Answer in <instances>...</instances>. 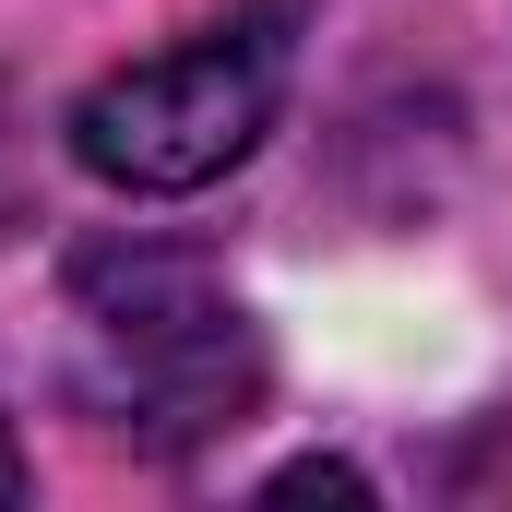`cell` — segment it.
I'll list each match as a JSON object with an SVG mask.
<instances>
[{
    "mask_svg": "<svg viewBox=\"0 0 512 512\" xmlns=\"http://www.w3.org/2000/svg\"><path fill=\"white\" fill-rule=\"evenodd\" d=\"M72 382L96 429L131 453H203L262 417V322L227 298V274L155 239H108L72 262Z\"/></svg>",
    "mask_w": 512,
    "mask_h": 512,
    "instance_id": "6da1fadb",
    "label": "cell"
},
{
    "mask_svg": "<svg viewBox=\"0 0 512 512\" xmlns=\"http://www.w3.org/2000/svg\"><path fill=\"white\" fill-rule=\"evenodd\" d=\"M274 108H286V24L239 12V24H203V36L108 72L72 108V155L108 191H203L274 131Z\"/></svg>",
    "mask_w": 512,
    "mask_h": 512,
    "instance_id": "7a4b0ae2",
    "label": "cell"
},
{
    "mask_svg": "<svg viewBox=\"0 0 512 512\" xmlns=\"http://www.w3.org/2000/svg\"><path fill=\"white\" fill-rule=\"evenodd\" d=\"M262 501H370V477H358V465H286Z\"/></svg>",
    "mask_w": 512,
    "mask_h": 512,
    "instance_id": "3957f363",
    "label": "cell"
},
{
    "mask_svg": "<svg viewBox=\"0 0 512 512\" xmlns=\"http://www.w3.org/2000/svg\"><path fill=\"white\" fill-rule=\"evenodd\" d=\"M24 501V453H12V417H0V512Z\"/></svg>",
    "mask_w": 512,
    "mask_h": 512,
    "instance_id": "277c9868",
    "label": "cell"
}]
</instances>
